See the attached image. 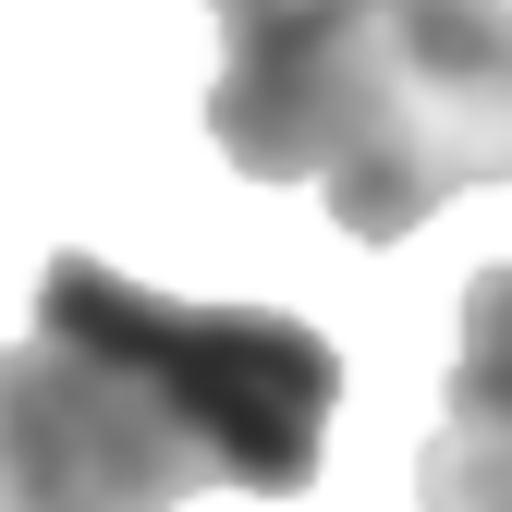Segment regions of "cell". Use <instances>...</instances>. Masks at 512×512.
Here are the masks:
<instances>
[{
  "label": "cell",
  "mask_w": 512,
  "mask_h": 512,
  "mask_svg": "<svg viewBox=\"0 0 512 512\" xmlns=\"http://www.w3.org/2000/svg\"><path fill=\"white\" fill-rule=\"evenodd\" d=\"M342 354L281 305H183L61 244L37 342L0 354V512H183L196 488L305 500Z\"/></svg>",
  "instance_id": "1"
},
{
  "label": "cell",
  "mask_w": 512,
  "mask_h": 512,
  "mask_svg": "<svg viewBox=\"0 0 512 512\" xmlns=\"http://www.w3.org/2000/svg\"><path fill=\"white\" fill-rule=\"evenodd\" d=\"M208 135L244 183H317L354 244H403L512 171V0H208Z\"/></svg>",
  "instance_id": "2"
},
{
  "label": "cell",
  "mask_w": 512,
  "mask_h": 512,
  "mask_svg": "<svg viewBox=\"0 0 512 512\" xmlns=\"http://www.w3.org/2000/svg\"><path fill=\"white\" fill-rule=\"evenodd\" d=\"M439 427L512 439V269H476L464 281V354H452V403H439Z\"/></svg>",
  "instance_id": "3"
},
{
  "label": "cell",
  "mask_w": 512,
  "mask_h": 512,
  "mask_svg": "<svg viewBox=\"0 0 512 512\" xmlns=\"http://www.w3.org/2000/svg\"><path fill=\"white\" fill-rule=\"evenodd\" d=\"M415 500H427V512H512V439L439 427L427 452H415Z\"/></svg>",
  "instance_id": "4"
}]
</instances>
